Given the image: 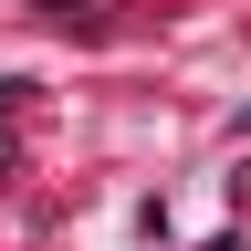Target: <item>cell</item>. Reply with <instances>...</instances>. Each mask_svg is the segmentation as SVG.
<instances>
[{
    "mask_svg": "<svg viewBox=\"0 0 251 251\" xmlns=\"http://www.w3.org/2000/svg\"><path fill=\"white\" fill-rule=\"evenodd\" d=\"M241 126H251V105H241Z\"/></svg>",
    "mask_w": 251,
    "mask_h": 251,
    "instance_id": "6da1fadb",
    "label": "cell"
}]
</instances>
